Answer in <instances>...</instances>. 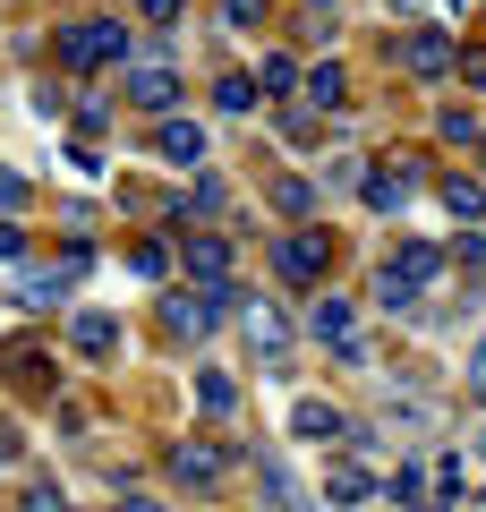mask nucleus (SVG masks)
Segmentation results:
<instances>
[{
    "mask_svg": "<svg viewBox=\"0 0 486 512\" xmlns=\"http://www.w3.org/2000/svg\"><path fill=\"white\" fill-rule=\"evenodd\" d=\"M435 274H444V248H427V239H401V248L384 256L376 291H384V308H410V299H427Z\"/></svg>",
    "mask_w": 486,
    "mask_h": 512,
    "instance_id": "1",
    "label": "nucleus"
},
{
    "mask_svg": "<svg viewBox=\"0 0 486 512\" xmlns=\"http://www.w3.org/2000/svg\"><path fill=\"white\" fill-rule=\"evenodd\" d=\"M60 60H69V69H94V60H128V18L60 26Z\"/></svg>",
    "mask_w": 486,
    "mask_h": 512,
    "instance_id": "2",
    "label": "nucleus"
},
{
    "mask_svg": "<svg viewBox=\"0 0 486 512\" xmlns=\"http://www.w3.org/2000/svg\"><path fill=\"white\" fill-rule=\"evenodd\" d=\"M307 325H316V342H324V350H342L350 367H367V359H376V350L359 342V308H350L342 291H324V299H316V316H307Z\"/></svg>",
    "mask_w": 486,
    "mask_h": 512,
    "instance_id": "3",
    "label": "nucleus"
},
{
    "mask_svg": "<svg viewBox=\"0 0 486 512\" xmlns=\"http://www.w3.org/2000/svg\"><path fill=\"white\" fill-rule=\"evenodd\" d=\"M401 69H410L418 86H444V77L461 69V52H452V43L435 35V26H418V35H401Z\"/></svg>",
    "mask_w": 486,
    "mask_h": 512,
    "instance_id": "4",
    "label": "nucleus"
},
{
    "mask_svg": "<svg viewBox=\"0 0 486 512\" xmlns=\"http://www.w3.org/2000/svg\"><path fill=\"white\" fill-rule=\"evenodd\" d=\"M154 146H162V163H180V171H205V128L197 120H180V111H162V128H154Z\"/></svg>",
    "mask_w": 486,
    "mask_h": 512,
    "instance_id": "5",
    "label": "nucleus"
},
{
    "mask_svg": "<svg viewBox=\"0 0 486 512\" xmlns=\"http://www.w3.org/2000/svg\"><path fill=\"white\" fill-rule=\"evenodd\" d=\"M128 103L162 120V111L180 103V69H162V60H137V69H128Z\"/></svg>",
    "mask_w": 486,
    "mask_h": 512,
    "instance_id": "6",
    "label": "nucleus"
},
{
    "mask_svg": "<svg viewBox=\"0 0 486 512\" xmlns=\"http://www.w3.org/2000/svg\"><path fill=\"white\" fill-rule=\"evenodd\" d=\"M273 265H282V282H324V239H316V231L282 239V248H273Z\"/></svg>",
    "mask_w": 486,
    "mask_h": 512,
    "instance_id": "7",
    "label": "nucleus"
},
{
    "mask_svg": "<svg viewBox=\"0 0 486 512\" xmlns=\"http://www.w3.org/2000/svg\"><path fill=\"white\" fill-rule=\"evenodd\" d=\"M290 436H307V444H333V436H350V419L333 402H299L290 410Z\"/></svg>",
    "mask_w": 486,
    "mask_h": 512,
    "instance_id": "8",
    "label": "nucleus"
},
{
    "mask_svg": "<svg viewBox=\"0 0 486 512\" xmlns=\"http://www.w3.org/2000/svg\"><path fill=\"white\" fill-rule=\"evenodd\" d=\"M171 478H180V487H214L222 453H214V444H171Z\"/></svg>",
    "mask_w": 486,
    "mask_h": 512,
    "instance_id": "9",
    "label": "nucleus"
},
{
    "mask_svg": "<svg viewBox=\"0 0 486 512\" xmlns=\"http://www.w3.org/2000/svg\"><path fill=\"white\" fill-rule=\"evenodd\" d=\"M248 342L265 350V367H290V325L273 308H248Z\"/></svg>",
    "mask_w": 486,
    "mask_h": 512,
    "instance_id": "10",
    "label": "nucleus"
},
{
    "mask_svg": "<svg viewBox=\"0 0 486 512\" xmlns=\"http://www.w3.org/2000/svg\"><path fill=\"white\" fill-rule=\"evenodd\" d=\"M410 188H418L410 163H401V171H367V205H376V214H401V205H410Z\"/></svg>",
    "mask_w": 486,
    "mask_h": 512,
    "instance_id": "11",
    "label": "nucleus"
},
{
    "mask_svg": "<svg viewBox=\"0 0 486 512\" xmlns=\"http://www.w3.org/2000/svg\"><path fill=\"white\" fill-rule=\"evenodd\" d=\"M435 197H444V214H452V222H486V188H478V180H461V171H452Z\"/></svg>",
    "mask_w": 486,
    "mask_h": 512,
    "instance_id": "12",
    "label": "nucleus"
},
{
    "mask_svg": "<svg viewBox=\"0 0 486 512\" xmlns=\"http://www.w3.org/2000/svg\"><path fill=\"white\" fill-rule=\"evenodd\" d=\"M324 495H333V504H367V495H376V478H367L359 461H333V470H324Z\"/></svg>",
    "mask_w": 486,
    "mask_h": 512,
    "instance_id": "13",
    "label": "nucleus"
},
{
    "mask_svg": "<svg viewBox=\"0 0 486 512\" xmlns=\"http://www.w3.org/2000/svg\"><path fill=\"white\" fill-rule=\"evenodd\" d=\"M197 402H205V419H231V410H239V384L222 376V367H197Z\"/></svg>",
    "mask_w": 486,
    "mask_h": 512,
    "instance_id": "14",
    "label": "nucleus"
},
{
    "mask_svg": "<svg viewBox=\"0 0 486 512\" xmlns=\"http://www.w3.org/2000/svg\"><path fill=\"white\" fill-rule=\"evenodd\" d=\"M69 342L86 350V359H111V350H120V325H111V316H77V325H69Z\"/></svg>",
    "mask_w": 486,
    "mask_h": 512,
    "instance_id": "15",
    "label": "nucleus"
},
{
    "mask_svg": "<svg viewBox=\"0 0 486 512\" xmlns=\"http://www.w3.org/2000/svg\"><path fill=\"white\" fill-rule=\"evenodd\" d=\"M188 274H197V282H222V274H231V248H222V239H188Z\"/></svg>",
    "mask_w": 486,
    "mask_h": 512,
    "instance_id": "16",
    "label": "nucleus"
},
{
    "mask_svg": "<svg viewBox=\"0 0 486 512\" xmlns=\"http://www.w3.org/2000/svg\"><path fill=\"white\" fill-rule=\"evenodd\" d=\"M265 197H273V214H290V222H307V214H316V188H307V180H273Z\"/></svg>",
    "mask_w": 486,
    "mask_h": 512,
    "instance_id": "17",
    "label": "nucleus"
},
{
    "mask_svg": "<svg viewBox=\"0 0 486 512\" xmlns=\"http://www.w3.org/2000/svg\"><path fill=\"white\" fill-rule=\"evenodd\" d=\"M256 86H265V94H290V86H307V77H299V60H290V52H265Z\"/></svg>",
    "mask_w": 486,
    "mask_h": 512,
    "instance_id": "18",
    "label": "nucleus"
},
{
    "mask_svg": "<svg viewBox=\"0 0 486 512\" xmlns=\"http://www.w3.org/2000/svg\"><path fill=\"white\" fill-rule=\"evenodd\" d=\"M307 94H316L324 111L342 103V94H350V77H342V60H324V69H307Z\"/></svg>",
    "mask_w": 486,
    "mask_h": 512,
    "instance_id": "19",
    "label": "nucleus"
},
{
    "mask_svg": "<svg viewBox=\"0 0 486 512\" xmlns=\"http://www.w3.org/2000/svg\"><path fill=\"white\" fill-rule=\"evenodd\" d=\"M435 137H444V146H469V154H486V137H478V120H469V111H444V120H435Z\"/></svg>",
    "mask_w": 486,
    "mask_h": 512,
    "instance_id": "20",
    "label": "nucleus"
},
{
    "mask_svg": "<svg viewBox=\"0 0 486 512\" xmlns=\"http://www.w3.org/2000/svg\"><path fill=\"white\" fill-rule=\"evenodd\" d=\"M128 274H137V282H162V274H171V256H162L154 239H137V248H128Z\"/></svg>",
    "mask_w": 486,
    "mask_h": 512,
    "instance_id": "21",
    "label": "nucleus"
},
{
    "mask_svg": "<svg viewBox=\"0 0 486 512\" xmlns=\"http://www.w3.org/2000/svg\"><path fill=\"white\" fill-rule=\"evenodd\" d=\"M69 274H77V265H60V274H26V291H18V299H26V308H52V299H60V282H69Z\"/></svg>",
    "mask_w": 486,
    "mask_h": 512,
    "instance_id": "22",
    "label": "nucleus"
},
{
    "mask_svg": "<svg viewBox=\"0 0 486 512\" xmlns=\"http://www.w3.org/2000/svg\"><path fill=\"white\" fill-rule=\"evenodd\" d=\"M418 487H427V470H418V461H401V470L384 478V495H393V504H418Z\"/></svg>",
    "mask_w": 486,
    "mask_h": 512,
    "instance_id": "23",
    "label": "nucleus"
},
{
    "mask_svg": "<svg viewBox=\"0 0 486 512\" xmlns=\"http://www.w3.org/2000/svg\"><path fill=\"white\" fill-rule=\"evenodd\" d=\"M214 103H222V111H256V77H222Z\"/></svg>",
    "mask_w": 486,
    "mask_h": 512,
    "instance_id": "24",
    "label": "nucleus"
},
{
    "mask_svg": "<svg viewBox=\"0 0 486 512\" xmlns=\"http://www.w3.org/2000/svg\"><path fill=\"white\" fill-rule=\"evenodd\" d=\"M9 376H18L26 393H43V384H52V367H43V350H18V367H9Z\"/></svg>",
    "mask_w": 486,
    "mask_h": 512,
    "instance_id": "25",
    "label": "nucleus"
},
{
    "mask_svg": "<svg viewBox=\"0 0 486 512\" xmlns=\"http://www.w3.org/2000/svg\"><path fill=\"white\" fill-rule=\"evenodd\" d=\"M222 18H231V26H265L273 9H265V0H222Z\"/></svg>",
    "mask_w": 486,
    "mask_h": 512,
    "instance_id": "26",
    "label": "nucleus"
},
{
    "mask_svg": "<svg viewBox=\"0 0 486 512\" xmlns=\"http://www.w3.org/2000/svg\"><path fill=\"white\" fill-rule=\"evenodd\" d=\"M18 205H26V180H18L9 163H0V214H18Z\"/></svg>",
    "mask_w": 486,
    "mask_h": 512,
    "instance_id": "27",
    "label": "nucleus"
},
{
    "mask_svg": "<svg viewBox=\"0 0 486 512\" xmlns=\"http://www.w3.org/2000/svg\"><path fill=\"white\" fill-rule=\"evenodd\" d=\"M137 18L145 26H171V18H180V0H137Z\"/></svg>",
    "mask_w": 486,
    "mask_h": 512,
    "instance_id": "28",
    "label": "nucleus"
},
{
    "mask_svg": "<svg viewBox=\"0 0 486 512\" xmlns=\"http://www.w3.org/2000/svg\"><path fill=\"white\" fill-rule=\"evenodd\" d=\"M469 384H478V393H486V333H478V342H469Z\"/></svg>",
    "mask_w": 486,
    "mask_h": 512,
    "instance_id": "29",
    "label": "nucleus"
},
{
    "mask_svg": "<svg viewBox=\"0 0 486 512\" xmlns=\"http://www.w3.org/2000/svg\"><path fill=\"white\" fill-rule=\"evenodd\" d=\"M18 248H26V231H18L9 214H0V256H18Z\"/></svg>",
    "mask_w": 486,
    "mask_h": 512,
    "instance_id": "30",
    "label": "nucleus"
},
{
    "mask_svg": "<svg viewBox=\"0 0 486 512\" xmlns=\"http://www.w3.org/2000/svg\"><path fill=\"white\" fill-rule=\"evenodd\" d=\"M461 77H469V86H486V52H469V60H461Z\"/></svg>",
    "mask_w": 486,
    "mask_h": 512,
    "instance_id": "31",
    "label": "nucleus"
},
{
    "mask_svg": "<svg viewBox=\"0 0 486 512\" xmlns=\"http://www.w3.org/2000/svg\"><path fill=\"white\" fill-rule=\"evenodd\" d=\"M0 461H18V427L9 419H0Z\"/></svg>",
    "mask_w": 486,
    "mask_h": 512,
    "instance_id": "32",
    "label": "nucleus"
},
{
    "mask_svg": "<svg viewBox=\"0 0 486 512\" xmlns=\"http://www.w3.org/2000/svg\"><path fill=\"white\" fill-rule=\"evenodd\" d=\"M26 512H60V504H52V487H35V495H26Z\"/></svg>",
    "mask_w": 486,
    "mask_h": 512,
    "instance_id": "33",
    "label": "nucleus"
},
{
    "mask_svg": "<svg viewBox=\"0 0 486 512\" xmlns=\"http://www.w3.org/2000/svg\"><path fill=\"white\" fill-rule=\"evenodd\" d=\"M111 512H162V504H154V495H128V504H111Z\"/></svg>",
    "mask_w": 486,
    "mask_h": 512,
    "instance_id": "34",
    "label": "nucleus"
},
{
    "mask_svg": "<svg viewBox=\"0 0 486 512\" xmlns=\"http://www.w3.org/2000/svg\"><path fill=\"white\" fill-rule=\"evenodd\" d=\"M418 512H452V504H444V495H418Z\"/></svg>",
    "mask_w": 486,
    "mask_h": 512,
    "instance_id": "35",
    "label": "nucleus"
},
{
    "mask_svg": "<svg viewBox=\"0 0 486 512\" xmlns=\"http://www.w3.org/2000/svg\"><path fill=\"white\" fill-rule=\"evenodd\" d=\"M410 9H427V0H393V18H410Z\"/></svg>",
    "mask_w": 486,
    "mask_h": 512,
    "instance_id": "36",
    "label": "nucleus"
},
{
    "mask_svg": "<svg viewBox=\"0 0 486 512\" xmlns=\"http://www.w3.org/2000/svg\"><path fill=\"white\" fill-rule=\"evenodd\" d=\"M478 461H486V427H478Z\"/></svg>",
    "mask_w": 486,
    "mask_h": 512,
    "instance_id": "37",
    "label": "nucleus"
},
{
    "mask_svg": "<svg viewBox=\"0 0 486 512\" xmlns=\"http://www.w3.org/2000/svg\"><path fill=\"white\" fill-rule=\"evenodd\" d=\"M307 9H333V0H307Z\"/></svg>",
    "mask_w": 486,
    "mask_h": 512,
    "instance_id": "38",
    "label": "nucleus"
}]
</instances>
